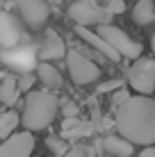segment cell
Here are the masks:
<instances>
[{
  "label": "cell",
  "mask_w": 155,
  "mask_h": 157,
  "mask_svg": "<svg viewBox=\"0 0 155 157\" xmlns=\"http://www.w3.org/2000/svg\"><path fill=\"white\" fill-rule=\"evenodd\" d=\"M114 125L135 146L155 144V100L148 96H130L114 112Z\"/></svg>",
  "instance_id": "6da1fadb"
},
{
  "label": "cell",
  "mask_w": 155,
  "mask_h": 157,
  "mask_svg": "<svg viewBox=\"0 0 155 157\" xmlns=\"http://www.w3.org/2000/svg\"><path fill=\"white\" fill-rule=\"evenodd\" d=\"M57 112H60V100L52 94V89L46 91H28L25 96V105H23V114H21V123L25 130L39 132L46 130L55 121Z\"/></svg>",
  "instance_id": "7a4b0ae2"
},
{
  "label": "cell",
  "mask_w": 155,
  "mask_h": 157,
  "mask_svg": "<svg viewBox=\"0 0 155 157\" xmlns=\"http://www.w3.org/2000/svg\"><path fill=\"white\" fill-rule=\"evenodd\" d=\"M98 34L103 36V39H107L112 46L121 52V57H126V59H137V57H141L144 46H141L139 41L132 39L126 30L116 28V25H110V23H100V25H98Z\"/></svg>",
  "instance_id": "3957f363"
},
{
  "label": "cell",
  "mask_w": 155,
  "mask_h": 157,
  "mask_svg": "<svg viewBox=\"0 0 155 157\" xmlns=\"http://www.w3.org/2000/svg\"><path fill=\"white\" fill-rule=\"evenodd\" d=\"M112 14L107 7H98L94 0H76L68 7V18L76 21V25H100L110 23Z\"/></svg>",
  "instance_id": "277c9868"
},
{
  "label": "cell",
  "mask_w": 155,
  "mask_h": 157,
  "mask_svg": "<svg viewBox=\"0 0 155 157\" xmlns=\"http://www.w3.org/2000/svg\"><path fill=\"white\" fill-rule=\"evenodd\" d=\"M128 82L137 94L151 96L155 91V59L153 57H137L128 71Z\"/></svg>",
  "instance_id": "5b68a950"
},
{
  "label": "cell",
  "mask_w": 155,
  "mask_h": 157,
  "mask_svg": "<svg viewBox=\"0 0 155 157\" xmlns=\"http://www.w3.org/2000/svg\"><path fill=\"white\" fill-rule=\"evenodd\" d=\"M66 68L71 73V80L80 86L91 84L100 78V68L89 57H84L80 50H68L66 52Z\"/></svg>",
  "instance_id": "8992f818"
},
{
  "label": "cell",
  "mask_w": 155,
  "mask_h": 157,
  "mask_svg": "<svg viewBox=\"0 0 155 157\" xmlns=\"http://www.w3.org/2000/svg\"><path fill=\"white\" fill-rule=\"evenodd\" d=\"M18 16L30 30H41L50 16V5L48 0H14Z\"/></svg>",
  "instance_id": "52a82bcc"
},
{
  "label": "cell",
  "mask_w": 155,
  "mask_h": 157,
  "mask_svg": "<svg viewBox=\"0 0 155 157\" xmlns=\"http://www.w3.org/2000/svg\"><path fill=\"white\" fill-rule=\"evenodd\" d=\"M34 150V134L32 130L14 132L12 137L2 139L0 144V157H30Z\"/></svg>",
  "instance_id": "ba28073f"
},
{
  "label": "cell",
  "mask_w": 155,
  "mask_h": 157,
  "mask_svg": "<svg viewBox=\"0 0 155 157\" xmlns=\"http://www.w3.org/2000/svg\"><path fill=\"white\" fill-rule=\"evenodd\" d=\"M76 34L84 43H89L94 50H98L105 59H110V62H119V59H121V52L116 50L107 39H103L98 32H91V30H89V25H76Z\"/></svg>",
  "instance_id": "9c48e42d"
},
{
  "label": "cell",
  "mask_w": 155,
  "mask_h": 157,
  "mask_svg": "<svg viewBox=\"0 0 155 157\" xmlns=\"http://www.w3.org/2000/svg\"><path fill=\"white\" fill-rule=\"evenodd\" d=\"M21 39H23L21 23L12 14H7L5 9H0V48H2V50L16 48V46H21Z\"/></svg>",
  "instance_id": "30bf717a"
},
{
  "label": "cell",
  "mask_w": 155,
  "mask_h": 157,
  "mask_svg": "<svg viewBox=\"0 0 155 157\" xmlns=\"http://www.w3.org/2000/svg\"><path fill=\"white\" fill-rule=\"evenodd\" d=\"M94 130H96L94 123H89V121H82L78 116H64L60 134L64 139H87V137H91Z\"/></svg>",
  "instance_id": "8fae6325"
},
{
  "label": "cell",
  "mask_w": 155,
  "mask_h": 157,
  "mask_svg": "<svg viewBox=\"0 0 155 157\" xmlns=\"http://www.w3.org/2000/svg\"><path fill=\"white\" fill-rule=\"evenodd\" d=\"M39 57L46 59V62L66 57V46H64V39L57 34L55 30H46V39H44V46H41V50H39Z\"/></svg>",
  "instance_id": "7c38bea8"
},
{
  "label": "cell",
  "mask_w": 155,
  "mask_h": 157,
  "mask_svg": "<svg viewBox=\"0 0 155 157\" xmlns=\"http://www.w3.org/2000/svg\"><path fill=\"white\" fill-rule=\"evenodd\" d=\"M2 62L16 68H30L34 66V50L32 48H7L2 50Z\"/></svg>",
  "instance_id": "4fadbf2b"
},
{
  "label": "cell",
  "mask_w": 155,
  "mask_h": 157,
  "mask_svg": "<svg viewBox=\"0 0 155 157\" xmlns=\"http://www.w3.org/2000/svg\"><path fill=\"white\" fill-rule=\"evenodd\" d=\"M132 146H135V144L128 141L123 134H119V137H114V134H105V139H103V148L107 150L110 155H114V157H130L132 153H135Z\"/></svg>",
  "instance_id": "5bb4252c"
},
{
  "label": "cell",
  "mask_w": 155,
  "mask_h": 157,
  "mask_svg": "<svg viewBox=\"0 0 155 157\" xmlns=\"http://www.w3.org/2000/svg\"><path fill=\"white\" fill-rule=\"evenodd\" d=\"M37 78H39V82L44 84L46 89H52V91L62 89V84H64L60 71H57L52 64H48L46 59H44L41 64H37Z\"/></svg>",
  "instance_id": "9a60e30c"
},
{
  "label": "cell",
  "mask_w": 155,
  "mask_h": 157,
  "mask_svg": "<svg viewBox=\"0 0 155 157\" xmlns=\"http://www.w3.org/2000/svg\"><path fill=\"white\" fill-rule=\"evenodd\" d=\"M18 96H21V89H18V80L7 75V78L0 82V102L7 107H12L18 102Z\"/></svg>",
  "instance_id": "2e32d148"
},
{
  "label": "cell",
  "mask_w": 155,
  "mask_h": 157,
  "mask_svg": "<svg viewBox=\"0 0 155 157\" xmlns=\"http://www.w3.org/2000/svg\"><path fill=\"white\" fill-rule=\"evenodd\" d=\"M132 21L137 25H148L155 21V0H139L132 9Z\"/></svg>",
  "instance_id": "e0dca14e"
},
{
  "label": "cell",
  "mask_w": 155,
  "mask_h": 157,
  "mask_svg": "<svg viewBox=\"0 0 155 157\" xmlns=\"http://www.w3.org/2000/svg\"><path fill=\"white\" fill-rule=\"evenodd\" d=\"M18 123H21V116L16 114V112H5L2 116H0V139H7V137H12V134L16 132V128H18Z\"/></svg>",
  "instance_id": "ac0fdd59"
},
{
  "label": "cell",
  "mask_w": 155,
  "mask_h": 157,
  "mask_svg": "<svg viewBox=\"0 0 155 157\" xmlns=\"http://www.w3.org/2000/svg\"><path fill=\"white\" fill-rule=\"evenodd\" d=\"M46 146H48V150H50L55 157H64V155H66V150L71 148L62 134H60V137H48L46 139Z\"/></svg>",
  "instance_id": "d6986e66"
},
{
  "label": "cell",
  "mask_w": 155,
  "mask_h": 157,
  "mask_svg": "<svg viewBox=\"0 0 155 157\" xmlns=\"http://www.w3.org/2000/svg\"><path fill=\"white\" fill-rule=\"evenodd\" d=\"M34 80H39L34 73H23V75L18 78V89H21V91H30L32 84H34Z\"/></svg>",
  "instance_id": "ffe728a7"
},
{
  "label": "cell",
  "mask_w": 155,
  "mask_h": 157,
  "mask_svg": "<svg viewBox=\"0 0 155 157\" xmlns=\"http://www.w3.org/2000/svg\"><path fill=\"white\" fill-rule=\"evenodd\" d=\"M64 157H91V153H89L87 146L78 144V146H71V148L66 150V155H64Z\"/></svg>",
  "instance_id": "44dd1931"
},
{
  "label": "cell",
  "mask_w": 155,
  "mask_h": 157,
  "mask_svg": "<svg viewBox=\"0 0 155 157\" xmlns=\"http://www.w3.org/2000/svg\"><path fill=\"white\" fill-rule=\"evenodd\" d=\"M130 98V94H128V89H123V86H119V89H116V96H114V100H112V109H119L121 105H123V102Z\"/></svg>",
  "instance_id": "7402d4cb"
},
{
  "label": "cell",
  "mask_w": 155,
  "mask_h": 157,
  "mask_svg": "<svg viewBox=\"0 0 155 157\" xmlns=\"http://www.w3.org/2000/svg\"><path fill=\"white\" fill-rule=\"evenodd\" d=\"M119 86H123V80H114V82H103L98 86V94H110V91L119 89Z\"/></svg>",
  "instance_id": "603a6c76"
},
{
  "label": "cell",
  "mask_w": 155,
  "mask_h": 157,
  "mask_svg": "<svg viewBox=\"0 0 155 157\" xmlns=\"http://www.w3.org/2000/svg\"><path fill=\"white\" fill-rule=\"evenodd\" d=\"M62 114L64 116H78L80 114V107L76 105V102H64V105H62Z\"/></svg>",
  "instance_id": "cb8c5ba5"
},
{
  "label": "cell",
  "mask_w": 155,
  "mask_h": 157,
  "mask_svg": "<svg viewBox=\"0 0 155 157\" xmlns=\"http://www.w3.org/2000/svg\"><path fill=\"white\" fill-rule=\"evenodd\" d=\"M107 9L112 14H121V12H126V2H123V0H110Z\"/></svg>",
  "instance_id": "d4e9b609"
},
{
  "label": "cell",
  "mask_w": 155,
  "mask_h": 157,
  "mask_svg": "<svg viewBox=\"0 0 155 157\" xmlns=\"http://www.w3.org/2000/svg\"><path fill=\"white\" fill-rule=\"evenodd\" d=\"M139 157H155V148H153V144L148 146V148H144L141 153H139Z\"/></svg>",
  "instance_id": "484cf974"
},
{
  "label": "cell",
  "mask_w": 155,
  "mask_h": 157,
  "mask_svg": "<svg viewBox=\"0 0 155 157\" xmlns=\"http://www.w3.org/2000/svg\"><path fill=\"white\" fill-rule=\"evenodd\" d=\"M151 48H153V55H155V34L151 36Z\"/></svg>",
  "instance_id": "4316f807"
},
{
  "label": "cell",
  "mask_w": 155,
  "mask_h": 157,
  "mask_svg": "<svg viewBox=\"0 0 155 157\" xmlns=\"http://www.w3.org/2000/svg\"><path fill=\"white\" fill-rule=\"evenodd\" d=\"M0 9H5V0H0Z\"/></svg>",
  "instance_id": "83f0119b"
},
{
  "label": "cell",
  "mask_w": 155,
  "mask_h": 157,
  "mask_svg": "<svg viewBox=\"0 0 155 157\" xmlns=\"http://www.w3.org/2000/svg\"><path fill=\"white\" fill-rule=\"evenodd\" d=\"M48 2H55V5H57V2H60V0H48Z\"/></svg>",
  "instance_id": "f1b7e54d"
}]
</instances>
